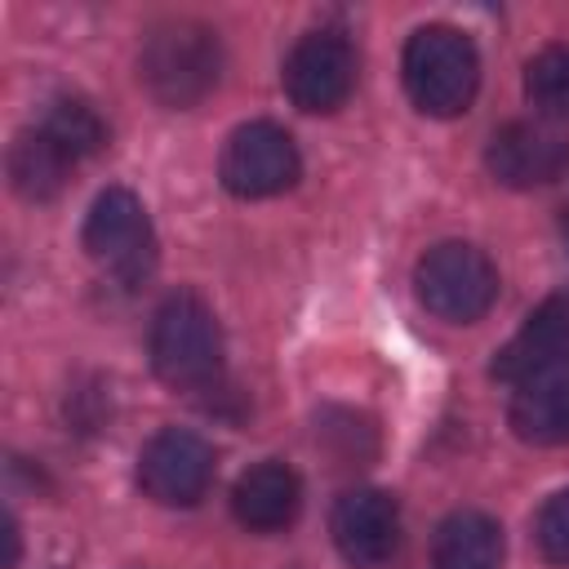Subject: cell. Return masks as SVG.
<instances>
[{
    "instance_id": "cell-13",
    "label": "cell",
    "mask_w": 569,
    "mask_h": 569,
    "mask_svg": "<svg viewBox=\"0 0 569 569\" xmlns=\"http://www.w3.org/2000/svg\"><path fill=\"white\" fill-rule=\"evenodd\" d=\"M507 422L525 445H569V365L516 382Z\"/></svg>"
},
{
    "instance_id": "cell-4",
    "label": "cell",
    "mask_w": 569,
    "mask_h": 569,
    "mask_svg": "<svg viewBox=\"0 0 569 569\" xmlns=\"http://www.w3.org/2000/svg\"><path fill=\"white\" fill-rule=\"evenodd\" d=\"M413 289H418V302L436 320L471 325L498 298V267L489 262L485 249H476L467 240H445L418 258Z\"/></svg>"
},
{
    "instance_id": "cell-16",
    "label": "cell",
    "mask_w": 569,
    "mask_h": 569,
    "mask_svg": "<svg viewBox=\"0 0 569 569\" xmlns=\"http://www.w3.org/2000/svg\"><path fill=\"white\" fill-rule=\"evenodd\" d=\"M36 124H40L62 151H71L76 160L102 151V142H107V124H102V116H98L84 98H53Z\"/></svg>"
},
{
    "instance_id": "cell-7",
    "label": "cell",
    "mask_w": 569,
    "mask_h": 569,
    "mask_svg": "<svg viewBox=\"0 0 569 569\" xmlns=\"http://www.w3.org/2000/svg\"><path fill=\"white\" fill-rule=\"evenodd\" d=\"M356 89V49L342 31H307L284 58V93L311 116L338 111Z\"/></svg>"
},
{
    "instance_id": "cell-9",
    "label": "cell",
    "mask_w": 569,
    "mask_h": 569,
    "mask_svg": "<svg viewBox=\"0 0 569 569\" xmlns=\"http://www.w3.org/2000/svg\"><path fill=\"white\" fill-rule=\"evenodd\" d=\"M485 164L502 187H547L569 169V138L551 120H507L485 147Z\"/></svg>"
},
{
    "instance_id": "cell-1",
    "label": "cell",
    "mask_w": 569,
    "mask_h": 569,
    "mask_svg": "<svg viewBox=\"0 0 569 569\" xmlns=\"http://www.w3.org/2000/svg\"><path fill=\"white\" fill-rule=\"evenodd\" d=\"M222 76V44L218 31L196 18H173L147 31L138 53V80L142 89L173 111L196 107L218 89Z\"/></svg>"
},
{
    "instance_id": "cell-5",
    "label": "cell",
    "mask_w": 569,
    "mask_h": 569,
    "mask_svg": "<svg viewBox=\"0 0 569 569\" xmlns=\"http://www.w3.org/2000/svg\"><path fill=\"white\" fill-rule=\"evenodd\" d=\"M84 253L116 284H142L156 267V231L129 187H107L84 218Z\"/></svg>"
},
{
    "instance_id": "cell-14",
    "label": "cell",
    "mask_w": 569,
    "mask_h": 569,
    "mask_svg": "<svg viewBox=\"0 0 569 569\" xmlns=\"http://www.w3.org/2000/svg\"><path fill=\"white\" fill-rule=\"evenodd\" d=\"M431 569H502V529L485 511H453L431 542Z\"/></svg>"
},
{
    "instance_id": "cell-10",
    "label": "cell",
    "mask_w": 569,
    "mask_h": 569,
    "mask_svg": "<svg viewBox=\"0 0 569 569\" xmlns=\"http://www.w3.org/2000/svg\"><path fill=\"white\" fill-rule=\"evenodd\" d=\"M329 533L351 569H382L400 542V507L387 489H347L333 502Z\"/></svg>"
},
{
    "instance_id": "cell-6",
    "label": "cell",
    "mask_w": 569,
    "mask_h": 569,
    "mask_svg": "<svg viewBox=\"0 0 569 569\" xmlns=\"http://www.w3.org/2000/svg\"><path fill=\"white\" fill-rule=\"evenodd\" d=\"M222 187L240 200H262V196H280L298 182L302 160L293 138L271 124V120H249L240 129H231L222 160H218Z\"/></svg>"
},
{
    "instance_id": "cell-17",
    "label": "cell",
    "mask_w": 569,
    "mask_h": 569,
    "mask_svg": "<svg viewBox=\"0 0 569 569\" xmlns=\"http://www.w3.org/2000/svg\"><path fill=\"white\" fill-rule=\"evenodd\" d=\"M525 93L542 120H569V44H547L525 62Z\"/></svg>"
},
{
    "instance_id": "cell-2",
    "label": "cell",
    "mask_w": 569,
    "mask_h": 569,
    "mask_svg": "<svg viewBox=\"0 0 569 569\" xmlns=\"http://www.w3.org/2000/svg\"><path fill=\"white\" fill-rule=\"evenodd\" d=\"M400 71H405V89L413 98V107L422 116H462L476 98V84H480V53L471 44V36H462L458 27L449 22H427L409 36L405 44V58H400Z\"/></svg>"
},
{
    "instance_id": "cell-3",
    "label": "cell",
    "mask_w": 569,
    "mask_h": 569,
    "mask_svg": "<svg viewBox=\"0 0 569 569\" xmlns=\"http://www.w3.org/2000/svg\"><path fill=\"white\" fill-rule=\"evenodd\" d=\"M151 369L178 391L213 387L222 373V329L191 289L169 293L151 316Z\"/></svg>"
},
{
    "instance_id": "cell-12",
    "label": "cell",
    "mask_w": 569,
    "mask_h": 569,
    "mask_svg": "<svg viewBox=\"0 0 569 569\" xmlns=\"http://www.w3.org/2000/svg\"><path fill=\"white\" fill-rule=\"evenodd\" d=\"M231 511L253 533L289 529L298 520V511H302V480H298V471L284 467V462H258V467L240 471V480L231 489Z\"/></svg>"
},
{
    "instance_id": "cell-11",
    "label": "cell",
    "mask_w": 569,
    "mask_h": 569,
    "mask_svg": "<svg viewBox=\"0 0 569 569\" xmlns=\"http://www.w3.org/2000/svg\"><path fill=\"white\" fill-rule=\"evenodd\" d=\"M565 365H569V298L551 293L529 311V320L493 356V378L516 387V382H525L533 373L565 369Z\"/></svg>"
},
{
    "instance_id": "cell-15",
    "label": "cell",
    "mask_w": 569,
    "mask_h": 569,
    "mask_svg": "<svg viewBox=\"0 0 569 569\" xmlns=\"http://www.w3.org/2000/svg\"><path fill=\"white\" fill-rule=\"evenodd\" d=\"M76 164L80 160L71 151H62L40 124L22 129L9 147V178H13L18 196H27V200H53L71 182Z\"/></svg>"
},
{
    "instance_id": "cell-18",
    "label": "cell",
    "mask_w": 569,
    "mask_h": 569,
    "mask_svg": "<svg viewBox=\"0 0 569 569\" xmlns=\"http://www.w3.org/2000/svg\"><path fill=\"white\" fill-rule=\"evenodd\" d=\"M533 538H538L542 560L569 565V489H560L542 502V511L533 520Z\"/></svg>"
},
{
    "instance_id": "cell-8",
    "label": "cell",
    "mask_w": 569,
    "mask_h": 569,
    "mask_svg": "<svg viewBox=\"0 0 569 569\" xmlns=\"http://www.w3.org/2000/svg\"><path fill=\"white\" fill-rule=\"evenodd\" d=\"M138 485L160 507H196L213 485V449L187 427L156 431L138 453Z\"/></svg>"
}]
</instances>
